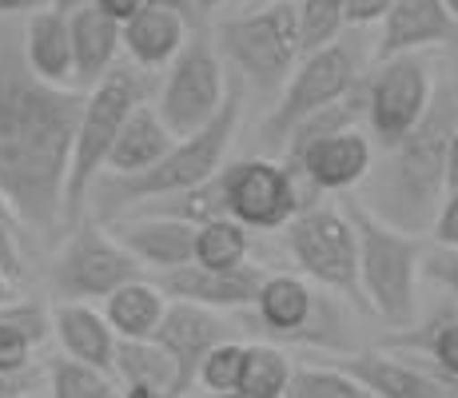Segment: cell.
I'll return each mask as SVG.
<instances>
[{
	"instance_id": "16",
	"label": "cell",
	"mask_w": 458,
	"mask_h": 398,
	"mask_svg": "<svg viewBox=\"0 0 458 398\" xmlns=\"http://www.w3.org/2000/svg\"><path fill=\"white\" fill-rule=\"evenodd\" d=\"M375 164L371 152V140L363 131L347 128V131H335L327 140H315L311 148H303L295 159H287L295 175H303L307 188L311 191H351L367 180Z\"/></svg>"
},
{
	"instance_id": "4",
	"label": "cell",
	"mask_w": 458,
	"mask_h": 398,
	"mask_svg": "<svg viewBox=\"0 0 458 398\" xmlns=\"http://www.w3.org/2000/svg\"><path fill=\"white\" fill-rule=\"evenodd\" d=\"M359 235V283L371 315L386 326H411L419 311V267L422 243L411 232L383 224L363 203H343Z\"/></svg>"
},
{
	"instance_id": "12",
	"label": "cell",
	"mask_w": 458,
	"mask_h": 398,
	"mask_svg": "<svg viewBox=\"0 0 458 398\" xmlns=\"http://www.w3.org/2000/svg\"><path fill=\"white\" fill-rule=\"evenodd\" d=\"M430 104V72L419 52L386 56L367 84V123L378 148H394Z\"/></svg>"
},
{
	"instance_id": "23",
	"label": "cell",
	"mask_w": 458,
	"mask_h": 398,
	"mask_svg": "<svg viewBox=\"0 0 458 398\" xmlns=\"http://www.w3.org/2000/svg\"><path fill=\"white\" fill-rule=\"evenodd\" d=\"M355 383H363L375 398H446L443 383L430 375L427 367L403 359H386V355H355L343 362Z\"/></svg>"
},
{
	"instance_id": "10",
	"label": "cell",
	"mask_w": 458,
	"mask_h": 398,
	"mask_svg": "<svg viewBox=\"0 0 458 398\" xmlns=\"http://www.w3.org/2000/svg\"><path fill=\"white\" fill-rule=\"evenodd\" d=\"M224 96H227V76L216 48L208 44V37H188L172 60V72L164 80L160 108L156 112H160V120L167 123L172 136H191V131L204 128L216 116Z\"/></svg>"
},
{
	"instance_id": "30",
	"label": "cell",
	"mask_w": 458,
	"mask_h": 398,
	"mask_svg": "<svg viewBox=\"0 0 458 398\" xmlns=\"http://www.w3.org/2000/svg\"><path fill=\"white\" fill-rule=\"evenodd\" d=\"M343 24H347L343 0H299V4H295L299 56L335 44V40H339V32H343Z\"/></svg>"
},
{
	"instance_id": "18",
	"label": "cell",
	"mask_w": 458,
	"mask_h": 398,
	"mask_svg": "<svg viewBox=\"0 0 458 398\" xmlns=\"http://www.w3.org/2000/svg\"><path fill=\"white\" fill-rule=\"evenodd\" d=\"M68 32H72V80L81 92L100 84L116 68L120 56V21H112L100 4H81L68 13Z\"/></svg>"
},
{
	"instance_id": "1",
	"label": "cell",
	"mask_w": 458,
	"mask_h": 398,
	"mask_svg": "<svg viewBox=\"0 0 458 398\" xmlns=\"http://www.w3.org/2000/svg\"><path fill=\"white\" fill-rule=\"evenodd\" d=\"M84 96L40 80L24 60L21 32L0 29V196L21 227L56 232L64 224V180Z\"/></svg>"
},
{
	"instance_id": "32",
	"label": "cell",
	"mask_w": 458,
	"mask_h": 398,
	"mask_svg": "<svg viewBox=\"0 0 458 398\" xmlns=\"http://www.w3.org/2000/svg\"><path fill=\"white\" fill-rule=\"evenodd\" d=\"M284 398H375L363 383L347 375V370H323V367H303L292 370Z\"/></svg>"
},
{
	"instance_id": "37",
	"label": "cell",
	"mask_w": 458,
	"mask_h": 398,
	"mask_svg": "<svg viewBox=\"0 0 458 398\" xmlns=\"http://www.w3.org/2000/svg\"><path fill=\"white\" fill-rule=\"evenodd\" d=\"M16 216L0 211V271L8 279H21L24 275V259H21V247H16Z\"/></svg>"
},
{
	"instance_id": "42",
	"label": "cell",
	"mask_w": 458,
	"mask_h": 398,
	"mask_svg": "<svg viewBox=\"0 0 458 398\" xmlns=\"http://www.w3.org/2000/svg\"><path fill=\"white\" fill-rule=\"evenodd\" d=\"M48 0H0V16H16V13H37Z\"/></svg>"
},
{
	"instance_id": "46",
	"label": "cell",
	"mask_w": 458,
	"mask_h": 398,
	"mask_svg": "<svg viewBox=\"0 0 458 398\" xmlns=\"http://www.w3.org/2000/svg\"><path fill=\"white\" fill-rule=\"evenodd\" d=\"M191 4H196V13H211V8H219L224 0H191Z\"/></svg>"
},
{
	"instance_id": "3",
	"label": "cell",
	"mask_w": 458,
	"mask_h": 398,
	"mask_svg": "<svg viewBox=\"0 0 458 398\" xmlns=\"http://www.w3.org/2000/svg\"><path fill=\"white\" fill-rule=\"evenodd\" d=\"M235 123H240V84H227L224 104H219V112L204 128H196L191 136H180V144H172L152 167H144V172L96 180L88 203L96 199L104 219H116L120 207H136V203L180 196V191H188V188H199V183H208L211 175L219 172V159L232 148Z\"/></svg>"
},
{
	"instance_id": "48",
	"label": "cell",
	"mask_w": 458,
	"mask_h": 398,
	"mask_svg": "<svg viewBox=\"0 0 458 398\" xmlns=\"http://www.w3.org/2000/svg\"><path fill=\"white\" fill-rule=\"evenodd\" d=\"M443 4H446V8H451V16H454V21H458V0H443Z\"/></svg>"
},
{
	"instance_id": "2",
	"label": "cell",
	"mask_w": 458,
	"mask_h": 398,
	"mask_svg": "<svg viewBox=\"0 0 458 398\" xmlns=\"http://www.w3.org/2000/svg\"><path fill=\"white\" fill-rule=\"evenodd\" d=\"M458 128V84H446L443 92H430L427 112L419 123L386 148V164L378 167L375 183L367 188L363 207L383 224L399 232H422L435 224V211L446 191V148Z\"/></svg>"
},
{
	"instance_id": "47",
	"label": "cell",
	"mask_w": 458,
	"mask_h": 398,
	"mask_svg": "<svg viewBox=\"0 0 458 398\" xmlns=\"http://www.w3.org/2000/svg\"><path fill=\"white\" fill-rule=\"evenodd\" d=\"M8 283H13V279L0 271V303H8V295H13V287H8Z\"/></svg>"
},
{
	"instance_id": "35",
	"label": "cell",
	"mask_w": 458,
	"mask_h": 398,
	"mask_svg": "<svg viewBox=\"0 0 458 398\" xmlns=\"http://www.w3.org/2000/svg\"><path fill=\"white\" fill-rule=\"evenodd\" d=\"M427 362L422 367L435 378H458V315H446L422 331Z\"/></svg>"
},
{
	"instance_id": "31",
	"label": "cell",
	"mask_w": 458,
	"mask_h": 398,
	"mask_svg": "<svg viewBox=\"0 0 458 398\" xmlns=\"http://www.w3.org/2000/svg\"><path fill=\"white\" fill-rule=\"evenodd\" d=\"M287 383H292V362H287L284 351L276 347H248L243 355V378L240 391L248 398H284Z\"/></svg>"
},
{
	"instance_id": "44",
	"label": "cell",
	"mask_w": 458,
	"mask_h": 398,
	"mask_svg": "<svg viewBox=\"0 0 458 398\" xmlns=\"http://www.w3.org/2000/svg\"><path fill=\"white\" fill-rule=\"evenodd\" d=\"M120 398H167L156 386H120Z\"/></svg>"
},
{
	"instance_id": "13",
	"label": "cell",
	"mask_w": 458,
	"mask_h": 398,
	"mask_svg": "<svg viewBox=\"0 0 458 398\" xmlns=\"http://www.w3.org/2000/svg\"><path fill=\"white\" fill-rule=\"evenodd\" d=\"M259 323L279 339L299 343H335V307L319 299L303 279L295 275H263L255 291Z\"/></svg>"
},
{
	"instance_id": "15",
	"label": "cell",
	"mask_w": 458,
	"mask_h": 398,
	"mask_svg": "<svg viewBox=\"0 0 458 398\" xmlns=\"http://www.w3.org/2000/svg\"><path fill=\"white\" fill-rule=\"evenodd\" d=\"M196 227L191 219L180 216H124V219H108V235L131 255L136 263H148L156 271L167 267H183V263H196Z\"/></svg>"
},
{
	"instance_id": "22",
	"label": "cell",
	"mask_w": 458,
	"mask_h": 398,
	"mask_svg": "<svg viewBox=\"0 0 458 398\" xmlns=\"http://www.w3.org/2000/svg\"><path fill=\"white\" fill-rule=\"evenodd\" d=\"M172 144H175V136L167 131L160 112L140 100L136 108L128 112V120L120 123V136H116V144H112L108 159H104V167H108L112 175H136V172H144V167H152Z\"/></svg>"
},
{
	"instance_id": "7",
	"label": "cell",
	"mask_w": 458,
	"mask_h": 398,
	"mask_svg": "<svg viewBox=\"0 0 458 398\" xmlns=\"http://www.w3.org/2000/svg\"><path fill=\"white\" fill-rule=\"evenodd\" d=\"M219 52L243 72L259 92H276L292 76L299 60L295 37V4L292 0H267L259 13H243L219 24Z\"/></svg>"
},
{
	"instance_id": "27",
	"label": "cell",
	"mask_w": 458,
	"mask_h": 398,
	"mask_svg": "<svg viewBox=\"0 0 458 398\" xmlns=\"http://www.w3.org/2000/svg\"><path fill=\"white\" fill-rule=\"evenodd\" d=\"M48 331H52V318L37 303L0 307V378L24 375L32 347L40 339H48Z\"/></svg>"
},
{
	"instance_id": "43",
	"label": "cell",
	"mask_w": 458,
	"mask_h": 398,
	"mask_svg": "<svg viewBox=\"0 0 458 398\" xmlns=\"http://www.w3.org/2000/svg\"><path fill=\"white\" fill-rule=\"evenodd\" d=\"M152 4H160V8H172V13H180L183 21H196V4H191V0H152Z\"/></svg>"
},
{
	"instance_id": "34",
	"label": "cell",
	"mask_w": 458,
	"mask_h": 398,
	"mask_svg": "<svg viewBox=\"0 0 458 398\" xmlns=\"http://www.w3.org/2000/svg\"><path fill=\"white\" fill-rule=\"evenodd\" d=\"M243 355H248V347L243 343H216V347L204 355L199 362V375L196 383H204L211 394H227V391H240V378H243Z\"/></svg>"
},
{
	"instance_id": "20",
	"label": "cell",
	"mask_w": 458,
	"mask_h": 398,
	"mask_svg": "<svg viewBox=\"0 0 458 398\" xmlns=\"http://www.w3.org/2000/svg\"><path fill=\"white\" fill-rule=\"evenodd\" d=\"M21 44H24V60H29V68L40 80L60 84V88L76 84L72 80V32H68V13H60V8H52V4L29 13Z\"/></svg>"
},
{
	"instance_id": "40",
	"label": "cell",
	"mask_w": 458,
	"mask_h": 398,
	"mask_svg": "<svg viewBox=\"0 0 458 398\" xmlns=\"http://www.w3.org/2000/svg\"><path fill=\"white\" fill-rule=\"evenodd\" d=\"M92 4H100L104 13L112 16V21H120V24H124V21H131V16H136V13H144V8L152 4V0H92Z\"/></svg>"
},
{
	"instance_id": "51",
	"label": "cell",
	"mask_w": 458,
	"mask_h": 398,
	"mask_svg": "<svg viewBox=\"0 0 458 398\" xmlns=\"http://www.w3.org/2000/svg\"><path fill=\"white\" fill-rule=\"evenodd\" d=\"M446 398H458V394H446Z\"/></svg>"
},
{
	"instance_id": "5",
	"label": "cell",
	"mask_w": 458,
	"mask_h": 398,
	"mask_svg": "<svg viewBox=\"0 0 458 398\" xmlns=\"http://www.w3.org/2000/svg\"><path fill=\"white\" fill-rule=\"evenodd\" d=\"M140 100H144V84L128 68H112L100 84L88 88L72 140V159H68V180H64V227L81 224L88 196H92V183L100 180L104 159H108L112 144L120 136V123L128 120V112Z\"/></svg>"
},
{
	"instance_id": "24",
	"label": "cell",
	"mask_w": 458,
	"mask_h": 398,
	"mask_svg": "<svg viewBox=\"0 0 458 398\" xmlns=\"http://www.w3.org/2000/svg\"><path fill=\"white\" fill-rule=\"evenodd\" d=\"M52 334L60 339L68 359H81L88 367L112 370V355H116L120 334L108 326V318L96 315L84 303H56L52 311Z\"/></svg>"
},
{
	"instance_id": "36",
	"label": "cell",
	"mask_w": 458,
	"mask_h": 398,
	"mask_svg": "<svg viewBox=\"0 0 458 398\" xmlns=\"http://www.w3.org/2000/svg\"><path fill=\"white\" fill-rule=\"evenodd\" d=\"M422 275L438 287H446L451 295H458V247H443L435 243L430 251H422Z\"/></svg>"
},
{
	"instance_id": "33",
	"label": "cell",
	"mask_w": 458,
	"mask_h": 398,
	"mask_svg": "<svg viewBox=\"0 0 458 398\" xmlns=\"http://www.w3.org/2000/svg\"><path fill=\"white\" fill-rule=\"evenodd\" d=\"M351 123H355V108L351 104H343V100H335V104H327V108H319V112H311V116H303L292 128V136L284 140V152H287V159H295L303 148H311L315 140H327V136H335V131H347ZM284 159V164H287Z\"/></svg>"
},
{
	"instance_id": "21",
	"label": "cell",
	"mask_w": 458,
	"mask_h": 398,
	"mask_svg": "<svg viewBox=\"0 0 458 398\" xmlns=\"http://www.w3.org/2000/svg\"><path fill=\"white\" fill-rule=\"evenodd\" d=\"M188 40V21L172 8L148 4L144 13H136L131 21L120 24V44L140 68H160L172 64L175 52Z\"/></svg>"
},
{
	"instance_id": "28",
	"label": "cell",
	"mask_w": 458,
	"mask_h": 398,
	"mask_svg": "<svg viewBox=\"0 0 458 398\" xmlns=\"http://www.w3.org/2000/svg\"><path fill=\"white\" fill-rule=\"evenodd\" d=\"M248 255H251V235L240 219L216 216L196 227V263L199 267H216V271L243 267Z\"/></svg>"
},
{
	"instance_id": "39",
	"label": "cell",
	"mask_w": 458,
	"mask_h": 398,
	"mask_svg": "<svg viewBox=\"0 0 458 398\" xmlns=\"http://www.w3.org/2000/svg\"><path fill=\"white\" fill-rule=\"evenodd\" d=\"M391 0H343V13H347V24H375L386 16Z\"/></svg>"
},
{
	"instance_id": "11",
	"label": "cell",
	"mask_w": 458,
	"mask_h": 398,
	"mask_svg": "<svg viewBox=\"0 0 458 398\" xmlns=\"http://www.w3.org/2000/svg\"><path fill=\"white\" fill-rule=\"evenodd\" d=\"M48 279H52L56 299H64V303H88V299H108L128 279H140V263L108 232L84 224L60 247Z\"/></svg>"
},
{
	"instance_id": "50",
	"label": "cell",
	"mask_w": 458,
	"mask_h": 398,
	"mask_svg": "<svg viewBox=\"0 0 458 398\" xmlns=\"http://www.w3.org/2000/svg\"><path fill=\"white\" fill-rule=\"evenodd\" d=\"M0 211H8V216H13V207H8V199L0 196ZM16 224H21V219H16Z\"/></svg>"
},
{
	"instance_id": "45",
	"label": "cell",
	"mask_w": 458,
	"mask_h": 398,
	"mask_svg": "<svg viewBox=\"0 0 458 398\" xmlns=\"http://www.w3.org/2000/svg\"><path fill=\"white\" fill-rule=\"evenodd\" d=\"M52 8H60V13H72V8H81V4H88V0H48Z\"/></svg>"
},
{
	"instance_id": "41",
	"label": "cell",
	"mask_w": 458,
	"mask_h": 398,
	"mask_svg": "<svg viewBox=\"0 0 458 398\" xmlns=\"http://www.w3.org/2000/svg\"><path fill=\"white\" fill-rule=\"evenodd\" d=\"M458 188V128L451 136V148H446V191Z\"/></svg>"
},
{
	"instance_id": "14",
	"label": "cell",
	"mask_w": 458,
	"mask_h": 398,
	"mask_svg": "<svg viewBox=\"0 0 458 398\" xmlns=\"http://www.w3.org/2000/svg\"><path fill=\"white\" fill-rule=\"evenodd\" d=\"M152 339L172 355L175 362V398H183L196 386L199 362L216 343H224V323L211 307L188 303V299H172L160 318V326L152 331Z\"/></svg>"
},
{
	"instance_id": "19",
	"label": "cell",
	"mask_w": 458,
	"mask_h": 398,
	"mask_svg": "<svg viewBox=\"0 0 458 398\" xmlns=\"http://www.w3.org/2000/svg\"><path fill=\"white\" fill-rule=\"evenodd\" d=\"M454 37V16L443 0H391L378 37V60L419 52L427 44H443Z\"/></svg>"
},
{
	"instance_id": "38",
	"label": "cell",
	"mask_w": 458,
	"mask_h": 398,
	"mask_svg": "<svg viewBox=\"0 0 458 398\" xmlns=\"http://www.w3.org/2000/svg\"><path fill=\"white\" fill-rule=\"evenodd\" d=\"M435 239L443 247H458V188L454 191H446V199L438 203V211H435Z\"/></svg>"
},
{
	"instance_id": "9",
	"label": "cell",
	"mask_w": 458,
	"mask_h": 398,
	"mask_svg": "<svg viewBox=\"0 0 458 398\" xmlns=\"http://www.w3.org/2000/svg\"><path fill=\"white\" fill-rule=\"evenodd\" d=\"M216 191L224 216L240 219L248 232H279L287 219L303 207L295 172L276 159H240L216 172Z\"/></svg>"
},
{
	"instance_id": "29",
	"label": "cell",
	"mask_w": 458,
	"mask_h": 398,
	"mask_svg": "<svg viewBox=\"0 0 458 398\" xmlns=\"http://www.w3.org/2000/svg\"><path fill=\"white\" fill-rule=\"evenodd\" d=\"M52 398H120V383L112 370L88 367L81 359H56L48 370Z\"/></svg>"
},
{
	"instance_id": "25",
	"label": "cell",
	"mask_w": 458,
	"mask_h": 398,
	"mask_svg": "<svg viewBox=\"0 0 458 398\" xmlns=\"http://www.w3.org/2000/svg\"><path fill=\"white\" fill-rule=\"evenodd\" d=\"M167 311V295L156 283L128 279L124 287H116L104 299V318L120 339H152V331L160 326Z\"/></svg>"
},
{
	"instance_id": "26",
	"label": "cell",
	"mask_w": 458,
	"mask_h": 398,
	"mask_svg": "<svg viewBox=\"0 0 458 398\" xmlns=\"http://www.w3.org/2000/svg\"><path fill=\"white\" fill-rule=\"evenodd\" d=\"M112 375L120 378V386H156L175 398V362L156 339H116Z\"/></svg>"
},
{
	"instance_id": "6",
	"label": "cell",
	"mask_w": 458,
	"mask_h": 398,
	"mask_svg": "<svg viewBox=\"0 0 458 398\" xmlns=\"http://www.w3.org/2000/svg\"><path fill=\"white\" fill-rule=\"evenodd\" d=\"M284 239L307 279L331 287L359 311H371L359 283V235L343 203H303L284 224Z\"/></svg>"
},
{
	"instance_id": "17",
	"label": "cell",
	"mask_w": 458,
	"mask_h": 398,
	"mask_svg": "<svg viewBox=\"0 0 458 398\" xmlns=\"http://www.w3.org/2000/svg\"><path fill=\"white\" fill-rule=\"evenodd\" d=\"M263 283V271L243 263V267H199V263H183V267L160 271L156 287L167 299H188V303L211 307V311H227V307H248L255 303V291Z\"/></svg>"
},
{
	"instance_id": "8",
	"label": "cell",
	"mask_w": 458,
	"mask_h": 398,
	"mask_svg": "<svg viewBox=\"0 0 458 398\" xmlns=\"http://www.w3.org/2000/svg\"><path fill=\"white\" fill-rule=\"evenodd\" d=\"M359 64L355 52L347 44H327L319 52H307L303 64L287 76V92L276 104V112H267L259 128V140L267 152H284V140L292 136V128L311 112L327 108L335 100H347L351 88H355Z\"/></svg>"
},
{
	"instance_id": "49",
	"label": "cell",
	"mask_w": 458,
	"mask_h": 398,
	"mask_svg": "<svg viewBox=\"0 0 458 398\" xmlns=\"http://www.w3.org/2000/svg\"><path fill=\"white\" fill-rule=\"evenodd\" d=\"M216 398H248L243 391H227V394H216Z\"/></svg>"
}]
</instances>
